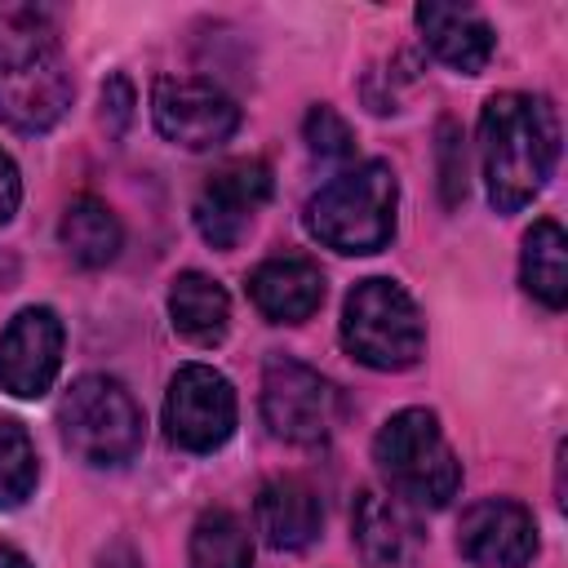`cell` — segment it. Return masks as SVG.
Instances as JSON below:
<instances>
[{
  "mask_svg": "<svg viewBox=\"0 0 568 568\" xmlns=\"http://www.w3.org/2000/svg\"><path fill=\"white\" fill-rule=\"evenodd\" d=\"M253 537L231 510H204L191 528V568H248Z\"/></svg>",
  "mask_w": 568,
  "mask_h": 568,
  "instance_id": "obj_20",
  "label": "cell"
},
{
  "mask_svg": "<svg viewBox=\"0 0 568 568\" xmlns=\"http://www.w3.org/2000/svg\"><path fill=\"white\" fill-rule=\"evenodd\" d=\"M248 297L271 324H302L324 302V271L302 253L266 257L248 275Z\"/></svg>",
  "mask_w": 568,
  "mask_h": 568,
  "instance_id": "obj_13",
  "label": "cell"
},
{
  "mask_svg": "<svg viewBox=\"0 0 568 568\" xmlns=\"http://www.w3.org/2000/svg\"><path fill=\"white\" fill-rule=\"evenodd\" d=\"M58 240L67 248V257L84 271H98L106 262H115L120 244H124V231H120V217L93 200V195H80L62 209V222H58Z\"/></svg>",
  "mask_w": 568,
  "mask_h": 568,
  "instance_id": "obj_19",
  "label": "cell"
},
{
  "mask_svg": "<svg viewBox=\"0 0 568 568\" xmlns=\"http://www.w3.org/2000/svg\"><path fill=\"white\" fill-rule=\"evenodd\" d=\"M169 320L191 346H217L231 328V297L204 271H182L169 288Z\"/></svg>",
  "mask_w": 568,
  "mask_h": 568,
  "instance_id": "obj_17",
  "label": "cell"
},
{
  "mask_svg": "<svg viewBox=\"0 0 568 568\" xmlns=\"http://www.w3.org/2000/svg\"><path fill=\"white\" fill-rule=\"evenodd\" d=\"M399 182L386 160L346 164L306 200V231L333 253H377L395 235Z\"/></svg>",
  "mask_w": 568,
  "mask_h": 568,
  "instance_id": "obj_3",
  "label": "cell"
},
{
  "mask_svg": "<svg viewBox=\"0 0 568 568\" xmlns=\"http://www.w3.org/2000/svg\"><path fill=\"white\" fill-rule=\"evenodd\" d=\"M133 84H129V75H106V84H102V124H106V133L111 138H124V129L133 124Z\"/></svg>",
  "mask_w": 568,
  "mask_h": 568,
  "instance_id": "obj_24",
  "label": "cell"
},
{
  "mask_svg": "<svg viewBox=\"0 0 568 568\" xmlns=\"http://www.w3.org/2000/svg\"><path fill=\"white\" fill-rule=\"evenodd\" d=\"M235 386L209 364H182L164 395V435L182 453H213L235 435Z\"/></svg>",
  "mask_w": 568,
  "mask_h": 568,
  "instance_id": "obj_9",
  "label": "cell"
},
{
  "mask_svg": "<svg viewBox=\"0 0 568 568\" xmlns=\"http://www.w3.org/2000/svg\"><path fill=\"white\" fill-rule=\"evenodd\" d=\"M351 524H355V541H359V550H364L368 564H377V568H404V564H413L422 537H417V524L404 510V501L364 488L355 497Z\"/></svg>",
  "mask_w": 568,
  "mask_h": 568,
  "instance_id": "obj_16",
  "label": "cell"
},
{
  "mask_svg": "<svg viewBox=\"0 0 568 568\" xmlns=\"http://www.w3.org/2000/svg\"><path fill=\"white\" fill-rule=\"evenodd\" d=\"M0 568H31V559L22 550H13L9 541H0Z\"/></svg>",
  "mask_w": 568,
  "mask_h": 568,
  "instance_id": "obj_27",
  "label": "cell"
},
{
  "mask_svg": "<svg viewBox=\"0 0 568 568\" xmlns=\"http://www.w3.org/2000/svg\"><path fill=\"white\" fill-rule=\"evenodd\" d=\"M302 138H306V146H311L315 160H328V164H351L355 160V133H351V124L333 106H324V102L306 111Z\"/></svg>",
  "mask_w": 568,
  "mask_h": 568,
  "instance_id": "obj_22",
  "label": "cell"
},
{
  "mask_svg": "<svg viewBox=\"0 0 568 568\" xmlns=\"http://www.w3.org/2000/svg\"><path fill=\"white\" fill-rule=\"evenodd\" d=\"M253 519H257V532L266 537V546L306 550L320 537L324 510H320V497H315L311 484H302L293 475H280V479L262 484V493L253 501Z\"/></svg>",
  "mask_w": 568,
  "mask_h": 568,
  "instance_id": "obj_15",
  "label": "cell"
},
{
  "mask_svg": "<svg viewBox=\"0 0 568 568\" xmlns=\"http://www.w3.org/2000/svg\"><path fill=\"white\" fill-rule=\"evenodd\" d=\"M457 550L484 568H528L537 555V519L510 497H484L462 515Z\"/></svg>",
  "mask_w": 568,
  "mask_h": 568,
  "instance_id": "obj_12",
  "label": "cell"
},
{
  "mask_svg": "<svg viewBox=\"0 0 568 568\" xmlns=\"http://www.w3.org/2000/svg\"><path fill=\"white\" fill-rule=\"evenodd\" d=\"M342 346L351 359L377 373H399L422 359L426 324L417 302L395 280H359L342 306Z\"/></svg>",
  "mask_w": 568,
  "mask_h": 568,
  "instance_id": "obj_5",
  "label": "cell"
},
{
  "mask_svg": "<svg viewBox=\"0 0 568 568\" xmlns=\"http://www.w3.org/2000/svg\"><path fill=\"white\" fill-rule=\"evenodd\" d=\"M71 67L58 27L36 4H0V124L49 133L71 106Z\"/></svg>",
  "mask_w": 568,
  "mask_h": 568,
  "instance_id": "obj_2",
  "label": "cell"
},
{
  "mask_svg": "<svg viewBox=\"0 0 568 568\" xmlns=\"http://www.w3.org/2000/svg\"><path fill=\"white\" fill-rule=\"evenodd\" d=\"M98 568H142V559H138V550H133L129 541H111V546L98 555Z\"/></svg>",
  "mask_w": 568,
  "mask_h": 568,
  "instance_id": "obj_26",
  "label": "cell"
},
{
  "mask_svg": "<svg viewBox=\"0 0 568 568\" xmlns=\"http://www.w3.org/2000/svg\"><path fill=\"white\" fill-rule=\"evenodd\" d=\"M519 280L546 306L564 311L568 302V235L555 217H537L519 248Z\"/></svg>",
  "mask_w": 568,
  "mask_h": 568,
  "instance_id": "obj_18",
  "label": "cell"
},
{
  "mask_svg": "<svg viewBox=\"0 0 568 568\" xmlns=\"http://www.w3.org/2000/svg\"><path fill=\"white\" fill-rule=\"evenodd\" d=\"M439 182H444V204H457L466 195V155L448 120L439 124Z\"/></svg>",
  "mask_w": 568,
  "mask_h": 568,
  "instance_id": "obj_23",
  "label": "cell"
},
{
  "mask_svg": "<svg viewBox=\"0 0 568 568\" xmlns=\"http://www.w3.org/2000/svg\"><path fill=\"white\" fill-rule=\"evenodd\" d=\"M373 462L404 506L439 510L462 488V462L444 439V426L430 408H399L382 422L373 439Z\"/></svg>",
  "mask_w": 568,
  "mask_h": 568,
  "instance_id": "obj_4",
  "label": "cell"
},
{
  "mask_svg": "<svg viewBox=\"0 0 568 568\" xmlns=\"http://www.w3.org/2000/svg\"><path fill=\"white\" fill-rule=\"evenodd\" d=\"M58 430L84 466H124L142 448V408L124 382L84 373L58 404Z\"/></svg>",
  "mask_w": 568,
  "mask_h": 568,
  "instance_id": "obj_6",
  "label": "cell"
},
{
  "mask_svg": "<svg viewBox=\"0 0 568 568\" xmlns=\"http://www.w3.org/2000/svg\"><path fill=\"white\" fill-rule=\"evenodd\" d=\"M22 204V178H18V164L9 160V151H0V226L18 213Z\"/></svg>",
  "mask_w": 568,
  "mask_h": 568,
  "instance_id": "obj_25",
  "label": "cell"
},
{
  "mask_svg": "<svg viewBox=\"0 0 568 568\" xmlns=\"http://www.w3.org/2000/svg\"><path fill=\"white\" fill-rule=\"evenodd\" d=\"M151 120L173 146L213 151L240 129V106L204 75H160L151 84Z\"/></svg>",
  "mask_w": 568,
  "mask_h": 568,
  "instance_id": "obj_8",
  "label": "cell"
},
{
  "mask_svg": "<svg viewBox=\"0 0 568 568\" xmlns=\"http://www.w3.org/2000/svg\"><path fill=\"white\" fill-rule=\"evenodd\" d=\"M342 417V395L337 386L315 373L302 359L271 355L262 368V422L271 426L275 439L315 448L337 430Z\"/></svg>",
  "mask_w": 568,
  "mask_h": 568,
  "instance_id": "obj_7",
  "label": "cell"
},
{
  "mask_svg": "<svg viewBox=\"0 0 568 568\" xmlns=\"http://www.w3.org/2000/svg\"><path fill=\"white\" fill-rule=\"evenodd\" d=\"M479 164L488 204L519 213L559 164V115L541 93H493L479 111Z\"/></svg>",
  "mask_w": 568,
  "mask_h": 568,
  "instance_id": "obj_1",
  "label": "cell"
},
{
  "mask_svg": "<svg viewBox=\"0 0 568 568\" xmlns=\"http://www.w3.org/2000/svg\"><path fill=\"white\" fill-rule=\"evenodd\" d=\"M266 200H271V169L262 160H231L217 173H209L204 191L195 195V231L213 248H235Z\"/></svg>",
  "mask_w": 568,
  "mask_h": 568,
  "instance_id": "obj_11",
  "label": "cell"
},
{
  "mask_svg": "<svg viewBox=\"0 0 568 568\" xmlns=\"http://www.w3.org/2000/svg\"><path fill=\"white\" fill-rule=\"evenodd\" d=\"M413 18H417V31H422L426 49H430L444 67H453V71H462V75H479V71L488 67L497 36H493V27H488L475 9L426 0V4H417Z\"/></svg>",
  "mask_w": 568,
  "mask_h": 568,
  "instance_id": "obj_14",
  "label": "cell"
},
{
  "mask_svg": "<svg viewBox=\"0 0 568 568\" xmlns=\"http://www.w3.org/2000/svg\"><path fill=\"white\" fill-rule=\"evenodd\" d=\"M67 328L49 306H22L0 333V390L13 399H40L62 368Z\"/></svg>",
  "mask_w": 568,
  "mask_h": 568,
  "instance_id": "obj_10",
  "label": "cell"
},
{
  "mask_svg": "<svg viewBox=\"0 0 568 568\" xmlns=\"http://www.w3.org/2000/svg\"><path fill=\"white\" fill-rule=\"evenodd\" d=\"M36 479H40V462L31 435L18 422L0 417V510L22 506L36 493Z\"/></svg>",
  "mask_w": 568,
  "mask_h": 568,
  "instance_id": "obj_21",
  "label": "cell"
}]
</instances>
